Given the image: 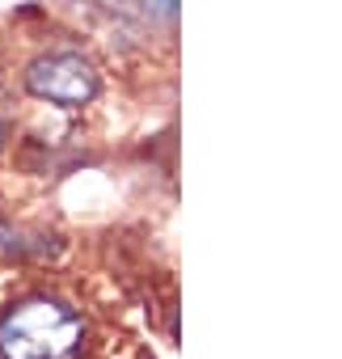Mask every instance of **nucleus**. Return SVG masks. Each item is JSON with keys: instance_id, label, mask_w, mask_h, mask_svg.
<instances>
[{"instance_id": "1", "label": "nucleus", "mask_w": 342, "mask_h": 359, "mask_svg": "<svg viewBox=\"0 0 342 359\" xmlns=\"http://www.w3.org/2000/svg\"><path fill=\"white\" fill-rule=\"evenodd\" d=\"M85 321L68 300L26 296L0 313V359H81Z\"/></svg>"}, {"instance_id": "2", "label": "nucleus", "mask_w": 342, "mask_h": 359, "mask_svg": "<svg viewBox=\"0 0 342 359\" xmlns=\"http://www.w3.org/2000/svg\"><path fill=\"white\" fill-rule=\"evenodd\" d=\"M22 89L34 102L60 106V110H81L102 93V76L89 55L81 51H43L22 68Z\"/></svg>"}, {"instance_id": "3", "label": "nucleus", "mask_w": 342, "mask_h": 359, "mask_svg": "<svg viewBox=\"0 0 342 359\" xmlns=\"http://www.w3.org/2000/svg\"><path fill=\"white\" fill-rule=\"evenodd\" d=\"M144 9H152L156 18H174L178 13V0H144Z\"/></svg>"}, {"instance_id": "4", "label": "nucleus", "mask_w": 342, "mask_h": 359, "mask_svg": "<svg viewBox=\"0 0 342 359\" xmlns=\"http://www.w3.org/2000/svg\"><path fill=\"white\" fill-rule=\"evenodd\" d=\"M9 140V114H5V85H0V148Z\"/></svg>"}]
</instances>
